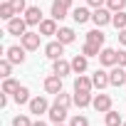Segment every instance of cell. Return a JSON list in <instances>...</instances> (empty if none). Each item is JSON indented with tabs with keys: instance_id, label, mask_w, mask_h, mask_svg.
<instances>
[{
	"instance_id": "6da1fadb",
	"label": "cell",
	"mask_w": 126,
	"mask_h": 126,
	"mask_svg": "<svg viewBox=\"0 0 126 126\" xmlns=\"http://www.w3.org/2000/svg\"><path fill=\"white\" fill-rule=\"evenodd\" d=\"M111 17H114V13H111L109 8H96V10L92 13V22H94L96 27H106V25H111Z\"/></svg>"
},
{
	"instance_id": "7a4b0ae2",
	"label": "cell",
	"mask_w": 126,
	"mask_h": 126,
	"mask_svg": "<svg viewBox=\"0 0 126 126\" xmlns=\"http://www.w3.org/2000/svg\"><path fill=\"white\" fill-rule=\"evenodd\" d=\"M99 64H104V67H116V64H119V49L101 47V52H99Z\"/></svg>"
},
{
	"instance_id": "3957f363",
	"label": "cell",
	"mask_w": 126,
	"mask_h": 126,
	"mask_svg": "<svg viewBox=\"0 0 126 126\" xmlns=\"http://www.w3.org/2000/svg\"><path fill=\"white\" fill-rule=\"evenodd\" d=\"M27 106H30V114H35V116H42V114H47V111H49V106H52V104H49L45 96H32Z\"/></svg>"
},
{
	"instance_id": "277c9868",
	"label": "cell",
	"mask_w": 126,
	"mask_h": 126,
	"mask_svg": "<svg viewBox=\"0 0 126 126\" xmlns=\"http://www.w3.org/2000/svg\"><path fill=\"white\" fill-rule=\"evenodd\" d=\"M40 37H42L40 32H30V30H27V32L20 37V45H22L27 52H35V49H40Z\"/></svg>"
},
{
	"instance_id": "5b68a950",
	"label": "cell",
	"mask_w": 126,
	"mask_h": 126,
	"mask_svg": "<svg viewBox=\"0 0 126 126\" xmlns=\"http://www.w3.org/2000/svg\"><path fill=\"white\" fill-rule=\"evenodd\" d=\"M25 47L22 45H10L8 49H5V57L13 62V64H22V62H25Z\"/></svg>"
},
{
	"instance_id": "8992f818",
	"label": "cell",
	"mask_w": 126,
	"mask_h": 126,
	"mask_svg": "<svg viewBox=\"0 0 126 126\" xmlns=\"http://www.w3.org/2000/svg\"><path fill=\"white\" fill-rule=\"evenodd\" d=\"M47 116H49V121L52 124H64V119H67V106H62V104H52L49 106V111H47Z\"/></svg>"
},
{
	"instance_id": "52a82bcc",
	"label": "cell",
	"mask_w": 126,
	"mask_h": 126,
	"mask_svg": "<svg viewBox=\"0 0 126 126\" xmlns=\"http://www.w3.org/2000/svg\"><path fill=\"white\" fill-rule=\"evenodd\" d=\"M22 15H25V22H27L30 27H35V25H40V22L45 20V17H42V10H40V5H30V8H27Z\"/></svg>"
},
{
	"instance_id": "ba28073f",
	"label": "cell",
	"mask_w": 126,
	"mask_h": 126,
	"mask_svg": "<svg viewBox=\"0 0 126 126\" xmlns=\"http://www.w3.org/2000/svg\"><path fill=\"white\" fill-rule=\"evenodd\" d=\"M27 27H30V25H27L25 17H20V15L13 17V20L8 22V32H10V35H17V37H22V35L27 32Z\"/></svg>"
},
{
	"instance_id": "9c48e42d",
	"label": "cell",
	"mask_w": 126,
	"mask_h": 126,
	"mask_svg": "<svg viewBox=\"0 0 126 126\" xmlns=\"http://www.w3.org/2000/svg\"><path fill=\"white\" fill-rule=\"evenodd\" d=\"M62 54H64V45H62L59 40H54V42H47V45H45V57H49L52 62H54V59H59Z\"/></svg>"
},
{
	"instance_id": "30bf717a",
	"label": "cell",
	"mask_w": 126,
	"mask_h": 126,
	"mask_svg": "<svg viewBox=\"0 0 126 126\" xmlns=\"http://www.w3.org/2000/svg\"><path fill=\"white\" fill-rule=\"evenodd\" d=\"M45 92L47 94H59L62 92V77L59 74H49V77H45Z\"/></svg>"
},
{
	"instance_id": "8fae6325",
	"label": "cell",
	"mask_w": 126,
	"mask_h": 126,
	"mask_svg": "<svg viewBox=\"0 0 126 126\" xmlns=\"http://www.w3.org/2000/svg\"><path fill=\"white\" fill-rule=\"evenodd\" d=\"M109 82H111V87H124L126 84V67H111V72H109Z\"/></svg>"
},
{
	"instance_id": "7c38bea8",
	"label": "cell",
	"mask_w": 126,
	"mask_h": 126,
	"mask_svg": "<svg viewBox=\"0 0 126 126\" xmlns=\"http://www.w3.org/2000/svg\"><path fill=\"white\" fill-rule=\"evenodd\" d=\"M52 72H54V74H59L62 79H64L67 74H72V62H67L64 57L54 59V62H52Z\"/></svg>"
},
{
	"instance_id": "4fadbf2b",
	"label": "cell",
	"mask_w": 126,
	"mask_h": 126,
	"mask_svg": "<svg viewBox=\"0 0 126 126\" xmlns=\"http://www.w3.org/2000/svg\"><path fill=\"white\" fill-rule=\"evenodd\" d=\"M92 106H94V109H96L99 114H106V111L111 109V96H109V94H101V92H99V94L94 96Z\"/></svg>"
},
{
	"instance_id": "5bb4252c",
	"label": "cell",
	"mask_w": 126,
	"mask_h": 126,
	"mask_svg": "<svg viewBox=\"0 0 126 126\" xmlns=\"http://www.w3.org/2000/svg\"><path fill=\"white\" fill-rule=\"evenodd\" d=\"M92 82H94V89H106V87H111V82H109V72H104V69H96L94 74H92Z\"/></svg>"
},
{
	"instance_id": "9a60e30c",
	"label": "cell",
	"mask_w": 126,
	"mask_h": 126,
	"mask_svg": "<svg viewBox=\"0 0 126 126\" xmlns=\"http://www.w3.org/2000/svg\"><path fill=\"white\" fill-rule=\"evenodd\" d=\"M37 27H40L37 32H40V35H45V37H49V35H57V30H59V27H57V20H54V17H47V20H42V22H40Z\"/></svg>"
},
{
	"instance_id": "2e32d148",
	"label": "cell",
	"mask_w": 126,
	"mask_h": 126,
	"mask_svg": "<svg viewBox=\"0 0 126 126\" xmlns=\"http://www.w3.org/2000/svg\"><path fill=\"white\" fill-rule=\"evenodd\" d=\"M87 67H89V57H87V54H77V57L72 59V72H74V74H84Z\"/></svg>"
},
{
	"instance_id": "e0dca14e",
	"label": "cell",
	"mask_w": 126,
	"mask_h": 126,
	"mask_svg": "<svg viewBox=\"0 0 126 126\" xmlns=\"http://www.w3.org/2000/svg\"><path fill=\"white\" fill-rule=\"evenodd\" d=\"M72 20H74L77 25H84V22H89V20H92V13H89V8H82V5H79V8H74V10H72Z\"/></svg>"
},
{
	"instance_id": "ac0fdd59",
	"label": "cell",
	"mask_w": 126,
	"mask_h": 126,
	"mask_svg": "<svg viewBox=\"0 0 126 126\" xmlns=\"http://www.w3.org/2000/svg\"><path fill=\"white\" fill-rule=\"evenodd\" d=\"M94 89V82H92V77H87V74H79L77 79H74V92H92Z\"/></svg>"
},
{
	"instance_id": "d6986e66",
	"label": "cell",
	"mask_w": 126,
	"mask_h": 126,
	"mask_svg": "<svg viewBox=\"0 0 126 126\" xmlns=\"http://www.w3.org/2000/svg\"><path fill=\"white\" fill-rule=\"evenodd\" d=\"M57 40H59L62 45H72V42L77 40V32H74L72 27H59V30H57Z\"/></svg>"
},
{
	"instance_id": "ffe728a7",
	"label": "cell",
	"mask_w": 126,
	"mask_h": 126,
	"mask_svg": "<svg viewBox=\"0 0 126 126\" xmlns=\"http://www.w3.org/2000/svg\"><path fill=\"white\" fill-rule=\"evenodd\" d=\"M92 101H94L92 92H74V106L84 109V106H92Z\"/></svg>"
},
{
	"instance_id": "44dd1931",
	"label": "cell",
	"mask_w": 126,
	"mask_h": 126,
	"mask_svg": "<svg viewBox=\"0 0 126 126\" xmlns=\"http://www.w3.org/2000/svg\"><path fill=\"white\" fill-rule=\"evenodd\" d=\"M104 40H106V35L101 32V27H94V30H89V32H87V42H92V45L104 47Z\"/></svg>"
},
{
	"instance_id": "7402d4cb",
	"label": "cell",
	"mask_w": 126,
	"mask_h": 126,
	"mask_svg": "<svg viewBox=\"0 0 126 126\" xmlns=\"http://www.w3.org/2000/svg\"><path fill=\"white\" fill-rule=\"evenodd\" d=\"M13 17H17V13H15V8L10 5V0H5V3H0V20L10 22Z\"/></svg>"
},
{
	"instance_id": "603a6c76",
	"label": "cell",
	"mask_w": 126,
	"mask_h": 126,
	"mask_svg": "<svg viewBox=\"0 0 126 126\" xmlns=\"http://www.w3.org/2000/svg\"><path fill=\"white\" fill-rule=\"evenodd\" d=\"M104 121H106V126H121V124H124L121 114H119V111H114V109H109V111L104 114Z\"/></svg>"
},
{
	"instance_id": "cb8c5ba5",
	"label": "cell",
	"mask_w": 126,
	"mask_h": 126,
	"mask_svg": "<svg viewBox=\"0 0 126 126\" xmlns=\"http://www.w3.org/2000/svg\"><path fill=\"white\" fill-rule=\"evenodd\" d=\"M13 99H15V104H30V89L20 84V89L13 94Z\"/></svg>"
},
{
	"instance_id": "d4e9b609",
	"label": "cell",
	"mask_w": 126,
	"mask_h": 126,
	"mask_svg": "<svg viewBox=\"0 0 126 126\" xmlns=\"http://www.w3.org/2000/svg\"><path fill=\"white\" fill-rule=\"evenodd\" d=\"M67 13H69V8H64V5H57V3H52V13H49V15H52V17H54L57 22H59V20H64V17H67Z\"/></svg>"
},
{
	"instance_id": "484cf974",
	"label": "cell",
	"mask_w": 126,
	"mask_h": 126,
	"mask_svg": "<svg viewBox=\"0 0 126 126\" xmlns=\"http://www.w3.org/2000/svg\"><path fill=\"white\" fill-rule=\"evenodd\" d=\"M54 101H57V104H62V106H67V109H69V106L74 104V96H72V94H67V92H59V94H54Z\"/></svg>"
},
{
	"instance_id": "4316f807",
	"label": "cell",
	"mask_w": 126,
	"mask_h": 126,
	"mask_svg": "<svg viewBox=\"0 0 126 126\" xmlns=\"http://www.w3.org/2000/svg\"><path fill=\"white\" fill-rule=\"evenodd\" d=\"M17 89H20V82H17V79H13V77H8V79L3 82V92H5V94H15Z\"/></svg>"
},
{
	"instance_id": "83f0119b",
	"label": "cell",
	"mask_w": 126,
	"mask_h": 126,
	"mask_svg": "<svg viewBox=\"0 0 126 126\" xmlns=\"http://www.w3.org/2000/svg\"><path fill=\"white\" fill-rule=\"evenodd\" d=\"M111 25H114L116 30H124V27H126V13H124V10L114 13V17H111Z\"/></svg>"
},
{
	"instance_id": "f1b7e54d",
	"label": "cell",
	"mask_w": 126,
	"mask_h": 126,
	"mask_svg": "<svg viewBox=\"0 0 126 126\" xmlns=\"http://www.w3.org/2000/svg\"><path fill=\"white\" fill-rule=\"evenodd\" d=\"M13 74V62L5 57V59H0V77H3V79H8Z\"/></svg>"
},
{
	"instance_id": "f546056e",
	"label": "cell",
	"mask_w": 126,
	"mask_h": 126,
	"mask_svg": "<svg viewBox=\"0 0 126 126\" xmlns=\"http://www.w3.org/2000/svg\"><path fill=\"white\" fill-rule=\"evenodd\" d=\"M99 52H101V47L92 45V42H84V47H82V54H87V57H99Z\"/></svg>"
},
{
	"instance_id": "4dcf8cb0",
	"label": "cell",
	"mask_w": 126,
	"mask_h": 126,
	"mask_svg": "<svg viewBox=\"0 0 126 126\" xmlns=\"http://www.w3.org/2000/svg\"><path fill=\"white\" fill-rule=\"evenodd\" d=\"M32 124H35V121H32L27 114H20V116L13 119V126H32Z\"/></svg>"
},
{
	"instance_id": "1f68e13d",
	"label": "cell",
	"mask_w": 126,
	"mask_h": 126,
	"mask_svg": "<svg viewBox=\"0 0 126 126\" xmlns=\"http://www.w3.org/2000/svg\"><path fill=\"white\" fill-rule=\"evenodd\" d=\"M106 8H109L111 13H119V10L126 8V0H106Z\"/></svg>"
},
{
	"instance_id": "d6a6232c",
	"label": "cell",
	"mask_w": 126,
	"mask_h": 126,
	"mask_svg": "<svg viewBox=\"0 0 126 126\" xmlns=\"http://www.w3.org/2000/svg\"><path fill=\"white\" fill-rule=\"evenodd\" d=\"M69 126H89V119L82 116V114H74V116L69 119Z\"/></svg>"
},
{
	"instance_id": "836d02e7",
	"label": "cell",
	"mask_w": 126,
	"mask_h": 126,
	"mask_svg": "<svg viewBox=\"0 0 126 126\" xmlns=\"http://www.w3.org/2000/svg\"><path fill=\"white\" fill-rule=\"evenodd\" d=\"M10 5L15 8V13H17V15H22V13L27 10V5H25V0H10Z\"/></svg>"
},
{
	"instance_id": "e575fe53",
	"label": "cell",
	"mask_w": 126,
	"mask_h": 126,
	"mask_svg": "<svg viewBox=\"0 0 126 126\" xmlns=\"http://www.w3.org/2000/svg\"><path fill=\"white\" fill-rule=\"evenodd\" d=\"M87 3H89V8L96 10V8H104V5H106V0H87Z\"/></svg>"
},
{
	"instance_id": "d590c367",
	"label": "cell",
	"mask_w": 126,
	"mask_h": 126,
	"mask_svg": "<svg viewBox=\"0 0 126 126\" xmlns=\"http://www.w3.org/2000/svg\"><path fill=\"white\" fill-rule=\"evenodd\" d=\"M119 67H126V52L119 49Z\"/></svg>"
},
{
	"instance_id": "8d00e7d4",
	"label": "cell",
	"mask_w": 126,
	"mask_h": 126,
	"mask_svg": "<svg viewBox=\"0 0 126 126\" xmlns=\"http://www.w3.org/2000/svg\"><path fill=\"white\" fill-rule=\"evenodd\" d=\"M119 45H124V47H126V27H124V30H119Z\"/></svg>"
},
{
	"instance_id": "74e56055",
	"label": "cell",
	"mask_w": 126,
	"mask_h": 126,
	"mask_svg": "<svg viewBox=\"0 0 126 126\" xmlns=\"http://www.w3.org/2000/svg\"><path fill=\"white\" fill-rule=\"evenodd\" d=\"M52 3H57V5H64V8H72V3H74V0H52Z\"/></svg>"
},
{
	"instance_id": "f35d334b",
	"label": "cell",
	"mask_w": 126,
	"mask_h": 126,
	"mask_svg": "<svg viewBox=\"0 0 126 126\" xmlns=\"http://www.w3.org/2000/svg\"><path fill=\"white\" fill-rule=\"evenodd\" d=\"M0 106H3V109L8 106V94H5V92H3V94H0Z\"/></svg>"
},
{
	"instance_id": "ab89813d",
	"label": "cell",
	"mask_w": 126,
	"mask_h": 126,
	"mask_svg": "<svg viewBox=\"0 0 126 126\" xmlns=\"http://www.w3.org/2000/svg\"><path fill=\"white\" fill-rule=\"evenodd\" d=\"M32 126H47V124H45V121H35Z\"/></svg>"
},
{
	"instance_id": "60d3db41",
	"label": "cell",
	"mask_w": 126,
	"mask_h": 126,
	"mask_svg": "<svg viewBox=\"0 0 126 126\" xmlns=\"http://www.w3.org/2000/svg\"><path fill=\"white\" fill-rule=\"evenodd\" d=\"M54 126H64V124H54Z\"/></svg>"
},
{
	"instance_id": "b9f144b4",
	"label": "cell",
	"mask_w": 126,
	"mask_h": 126,
	"mask_svg": "<svg viewBox=\"0 0 126 126\" xmlns=\"http://www.w3.org/2000/svg\"><path fill=\"white\" fill-rule=\"evenodd\" d=\"M121 126H126V121H124V124H121Z\"/></svg>"
}]
</instances>
